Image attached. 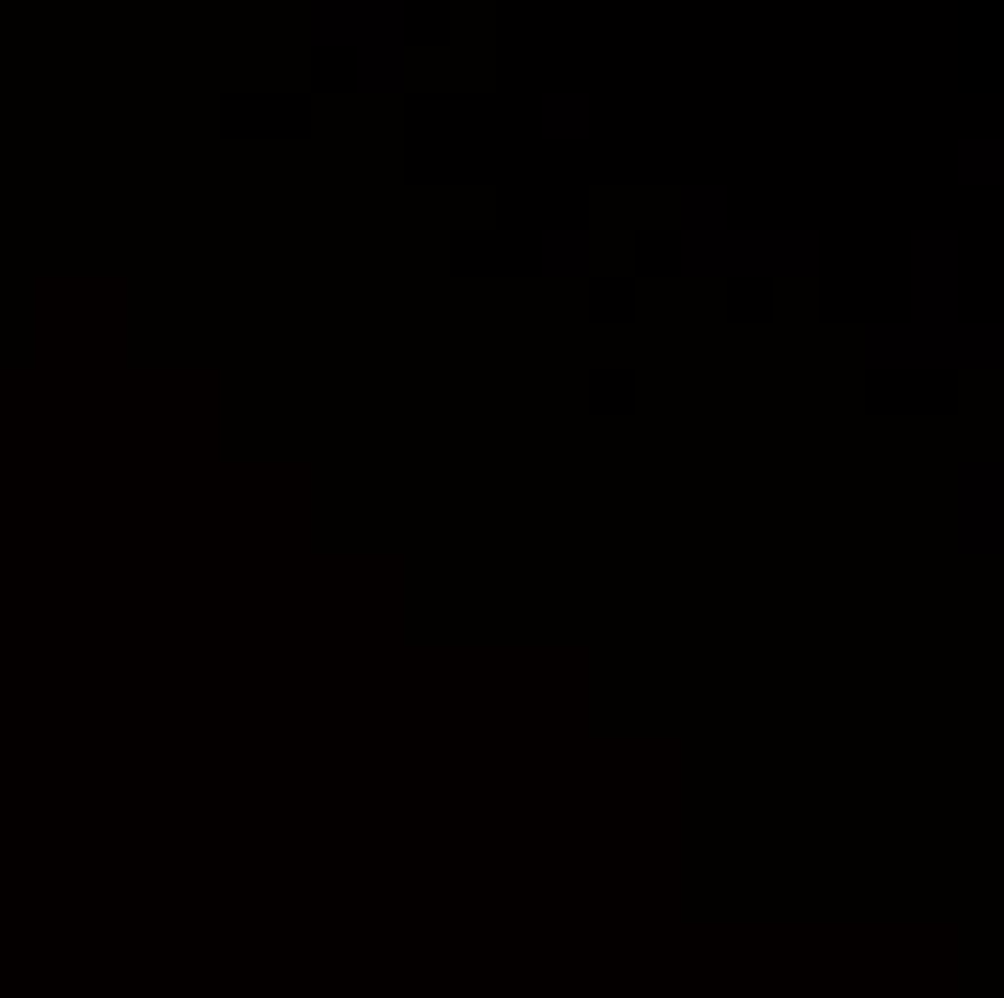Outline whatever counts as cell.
Here are the masks:
<instances>
[{
  "mask_svg": "<svg viewBox=\"0 0 1004 998\" xmlns=\"http://www.w3.org/2000/svg\"><path fill=\"white\" fill-rule=\"evenodd\" d=\"M826 237L819 231H722L699 249L693 260H682L675 272L687 277H814Z\"/></svg>",
  "mask_w": 1004,
  "mask_h": 998,
  "instance_id": "obj_1",
  "label": "cell"
},
{
  "mask_svg": "<svg viewBox=\"0 0 1004 998\" xmlns=\"http://www.w3.org/2000/svg\"><path fill=\"white\" fill-rule=\"evenodd\" d=\"M958 266H965V237L958 231H912V318L918 330H953L965 307H958Z\"/></svg>",
  "mask_w": 1004,
  "mask_h": 998,
  "instance_id": "obj_2",
  "label": "cell"
},
{
  "mask_svg": "<svg viewBox=\"0 0 1004 998\" xmlns=\"http://www.w3.org/2000/svg\"><path fill=\"white\" fill-rule=\"evenodd\" d=\"M958 548L993 560L1004 548V462L970 456L958 467Z\"/></svg>",
  "mask_w": 1004,
  "mask_h": 998,
  "instance_id": "obj_3",
  "label": "cell"
},
{
  "mask_svg": "<svg viewBox=\"0 0 1004 998\" xmlns=\"http://www.w3.org/2000/svg\"><path fill=\"white\" fill-rule=\"evenodd\" d=\"M404 17H410V7L393 0V12H387L381 24L353 47V81L364 93H387V98L404 93V81H410L404 75L410 70V24H404Z\"/></svg>",
  "mask_w": 1004,
  "mask_h": 998,
  "instance_id": "obj_4",
  "label": "cell"
},
{
  "mask_svg": "<svg viewBox=\"0 0 1004 998\" xmlns=\"http://www.w3.org/2000/svg\"><path fill=\"white\" fill-rule=\"evenodd\" d=\"M866 370L872 376H930L941 370V346L918 323H866Z\"/></svg>",
  "mask_w": 1004,
  "mask_h": 998,
  "instance_id": "obj_5",
  "label": "cell"
},
{
  "mask_svg": "<svg viewBox=\"0 0 1004 998\" xmlns=\"http://www.w3.org/2000/svg\"><path fill=\"white\" fill-rule=\"evenodd\" d=\"M733 191L728 186H682V231H675V266L710 249L716 237L733 226Z\"/></svg>",
  "mask_w": 1004,
  "mask_h": 998,
  "instance_id": "obj_6",
  "label": "cell"
},
{
  "mask_svg": "<svg viewBox=\"0 0 1004 998\" xmlns=\"http://www.w3.org/2000/svg\"><path fill=\"white\" fill-rule=\"evenodd\" d=\"M393 12V0H318L312 7V47L318 52H353L381 17Z\"/></svg>",
  "mask_w": 1004,
  "mask_h": 998,
  "instance_id": "obj_7",
  "label": "cell"
},
{
  "mask_svg": "<svg viewBox=\"0 0 1004 998\" xmlns=\"http://www.w3.org/2000/svg\"><path fill=\"white\" fill-rule=\"evenodd\" d=\"M941 370H999L1004 364V323H970L958 318L953 330L935 335Z\"/></svg>",
  "mask_w": 1004,
  "mask_h": 998,
  "instance_id": "obj_8",
  "label": "cell"
},
{
  "mask_svg": "<svg viewBox=\"0 0 1004 998\" xmlns=\"http://www.w3.org/2000/svg\"><path fill=\"white\" fill-rule=\"evenodd\" d=\"M538 128H543V139H555V145H578V139H589V128H595V98L583 87L543 93L538 98Z\"/></svg>",
  "mask_w": 1004,
  "mask_h": 998,
  "instance_id": "obj_9",
  "label": "cell"
},
{
  "mask_svg": "<svg viewBox=\"0 0 1004 998\" xmlns=\"http://www.w3.org/2000/svg\"><path fill=\"white\" fill-rule=\"evenodd\" d=\"M538 266H543V277L583 283L589 272H595V237H589L583 226H571V231H543V237H538Z\"/></svg>",
  "mask_w": 1004,
  "mask_h": 998,
  "instance_id": "obj_10",
  "label": "cell"
},
{
  "mask_svg": "<svg viewBox=\"0 0 1004 998\" xmlns=\"http://www.w3.org/2000/svg\"><path fill=\"white\" fill-rule=\"evenodd\" d=\"M953 174H958V186L965 191H976V186H1004V139L999 133H988V139H958V151H953Z\"/></svg>",
  "mask_w": 1004,
  "mask_h": 998,
  "instance_id": "obj_11",
  "label": "cell"
}]
</instances>
